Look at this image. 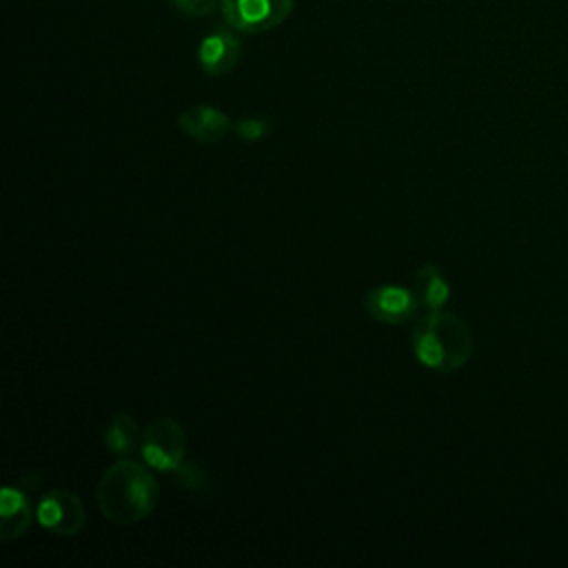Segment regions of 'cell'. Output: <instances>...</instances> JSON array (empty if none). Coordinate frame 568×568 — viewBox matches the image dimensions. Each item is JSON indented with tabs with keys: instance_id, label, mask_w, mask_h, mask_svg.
Returning a JSON list of instances; mask_svg holds the SVG:
<instances>
[{
	"instance_id": "obj_1",
	"label": "cell",
	"mask_w": 568,
	"mask_h": 568,
	"mask_svg": "<svg viewBox=\"0 0 568 568\" xmlns=\"http://www.w3.org/2000/svg\"><path fill=\"white\" fill-rule=\"evenodd\" d=\"M149 468V464L122 457L102 473L95 501L104 519L120 526H131L155 510L160 486Z\"/></svg>"
},
{
	"instance_id": "obj_2",
	"label": "cell",
	"mask_w": 568,
	"mask_h": 568,
	"mask_svg": "<svg viewBox=\"0 0 568 568\" xmlns=\"http://www.w3.org/2000/svg\"><path fill=\"white\" fill-rule=\"evenodd\" d=\"M410 348L426 368L437 373H453L470 359L473 333L462 317L437 308L424 313L413 324Z\"/></svg>"
},
{
	"instance_id": "obj_3",
	"label": "cell",
	"mask_w": 568,
	"mask_h": 568,
	"mask_svg": "<svg viewBox=\"0 0 568 568\" xmlns=\"http://www.w3.org/2000/svg\"><path fill=\"white\" fill-rule=\"evenodd\" d=\"M144 464L162 473H175L184 464L186 433L178 419L160 417L153 419L142 433L140 446Z\"/></svg>"
},
{
	"instance_id": "obj_4",
	"label": "cell",
	"mask_w": 568,
	"mask_h": 568,
	"mask_svg": "<svg viewBox=\"0 0 568 568\" xmlns=\"http://www.w3.org/2000/svg\"><path fill=\"white\" fill-rule=\"evenodd\" d=\"M220 9L231 29L262 33L275 29L291 16L293 0H220Z\"/></svg>"
},
{
	"instance_id": "obj_5",
	"label": "cell",
	"mask_w": 568,
	"mask_h": 568,
	"mask_svg": "<svg viewBox=\"0 0 568 568\" xmlns=\"http://www.w3.org/2000/svg\"><path fill=\"white\" fill-rule=\"evenodd\" d=\"M36 517L42 528L60 537L78 535L87 524L82 499L64 488H53L44 497H40L36 506Z\"/></svg>"
},
{
	"instance_id": "obj_6",
	"label": "cell",
	"mask_w": 568,
	"mask_h": 568,
	"mask_svg": "<svg viewBox=\"0 0 568 568\" xmlns=\"http://www.w3.org/2000/svg\"><path fill=\"white\" fill-rule=\"evenodd\" d=\"M364 308L375 322L404 324L417 315L419 302L415 291L399 284H379L366 293Z\"/></svg>"
},
{
	"instance_id": "obj_7",
	"label": "cell",
	"mask_w": 568,
	"mask_h": 568,
	"mask_svg": "<svg viewBox=\"0 0 568 568\" xmlns=\"http://www.w3.org/2000/svg\"><path fill=\"white\" fill-rule=\"evenodd\" d=\"M240 40L233 31L220 27L206 33L197 47V62L204 73L209 75H226L231 73L240 62Z\"/></svg>"
},
{
	"instance_id": "obj_8",
	"label": "cell",
	"mask_w": 568,
	"mask_h": 568,
	"mask_svg": "<svg viewBox=\"0 0 568 568\" xmlns=\"http://www.w3.org/2000/svg\"><path fill=\"white\" fill-rule=\"evenodd\" d=\"M178 126L189 138H193L202 144H213V142H220L233 124L222 109L211 106V104H197V106L184 109L178 115Z\"/></svg>"
},
{
	"instance_id": "obj_9",
	"label": "cell",
	"mask_w": 568,
	"mask_h": 568,
	"mask_svg": "<svg viewBox=\"0 0 568 568\" xmlns=\"http://www.w3.org/2000/svg\"><path fill=\"white\" fill-rule=\"evenodd\" d=\"M33 521V506L18 486H4L0 495V539L9 541L27 532Z\"/></svg>"
},
{
	"instance_id": "obj_10",
	"label": "cell",
	"mask_w": 568,
	"mask_h": 568,
	"mask_svg": "<svg viewBox=\"0 0 568 568\" xmlns=\"http://www.w3.org/2000/svg\"><path fill=\"white\" fill-rule=\"evenodd\" d=\"M142 433L144 430H140L138 422L129 413H118L104 428V448L115 457H126L138 448V444H142Z\"/></svg>"
},
{
	"instance_id": "obj_11",
	"label": "cell",
	"mask_w": 568,
	"mask_h": 568,
	"mask_svg": "<svg viewBox=\"0 0 568 568\" xmlns=\"http://www.w3.org/2000/svg\"><path fill=\"white\" fill-rule=\"evenodd\" d=\"M415 295L419 306L426 311H437L444 308V304L450 297V286L444 273L435 264H424L419 266L415 275Z\"/></svg>"
},
{
	"instance_id": "obj_12",
	"label": "cell",
	"mask_w": 568,
	"mask_h": 568,
	"mask_svg": "<svg viewBox=\"0 0 568 568\" xmlns=\"http://www.w3.org/2000/svg\"><path fill=\"white\" fill-rule=\"evenodd\" d=\"M271 118L264 115H248V118H240L233 122V131L237 138L246 140V142H257L264 135H268L271 131Z\"/></svg>"
},
{
	"instance_id": "obj_13",
	"label": "cell",
	"mask_w": 568,
	"mask_h": 568,
	"mask_svg": "<svg viewBox=\"0 0 568 568\" xmlns=\"http://www.w3.org/2000/svg\"><path fill=\"white\" fill-rule=\"evenodd\" d=\"M171 4L184 13V16H191V18H204V16H211L220 0H171Z\"/></svg>"
}]
</instances>
